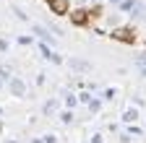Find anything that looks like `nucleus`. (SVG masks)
Here are the masks:
<instances>
[{"label": "nucleus", "instance_id": "12", "mask_svg": "<svg viewBox=\"0 0 146 143\" xmlns=\"http://www.w3.org/2000/svg\"><path fill=\"white\" fill-rule=\"evenodd\" d=\"M0 78H11V68H5V65L0 68Z\"/></svg>", "mask_w": 146, "mask_h": 143}, {"label": "nucleus", "instance_id": "1", "mask_svg": "<svg viewBox=\"0 0 146 143\" xmlns=\"http://www.w3.org/2000/svg\"><path fill=\"white\" fill-rule=\"evenodd\" d=\"M11 94L13 96H26V86L21 78H11Z\"/></svg>", "mask_w": 146, "mask_h": 143}, {"label": "nucleus", "instance_id": "2", "mask_svg": "<svg viewBox=\"0 0 146 143\" xmlns=\"http://www.w3.org/2000/svg\"><path fill=\"white\" fill-rule=\"evenodd\" d=\"M34 34H36V37H39L42 42H47V44H52V42H55V39L50 37V31H47L44 26H34Z\"/></svg>", "mask_w": 146, "mask_h": 143}, {"label": "nucleus", "instance_id": "15", "mask_svg": "<svg viewBox=\"0 0 146 143\" xmlns=\"http://www.w3.org/2000/svg\"><path fill=\"white\" fill-rule=\"evenodd\" d=\"M0 49H3V52L8 49V42H5V39H0Z\"/></svg>", "mask_w": 146, "mask_h": 143}, {"label": "nucleus", "instance_id": "5", "mask_svg": "<svg viewBox=\"0 0 146 143\" xmlns=\"http://www.w3.org/2000/svg\"><path fill=\"white\" fill-rule=\"evenodd\" d=\"M68 65H70L73 70H89V68H91L86 60H68Z\"/></svg>", "mask_w": 146, "mask_h": 143}, {"label": "nucleus", "instance_id": "9", "mask_svg": "<svg viewBox=\"0 0 146 143\" xmlns=\"http://www.w3.org/2000/svg\"><path fill=\"white\" fill-rule=\"evenodd\" d=\"M136 65L141 70V76H146V57H136Z\"/></svg>", "mask_w": 146, "mask_h": 143}, {"label": "nucleus", "instance_id": "18", "mask_svg": "<svg viewBox=\"0 0 146 143\" xmlns=\"http://www.w3.org/2000/svg\"><path fill=\"white\" fill-rule=\"evenodd\" d=\"M8 143H16V140H8Z\"/></svg>", "mask_w": 146, "mask_h": 143}, {"label": "nucleus", "instance_id": "16", "mask_svg": "<svg viewBox=\"0 0 146 143\" xmlns=\"http://www.w3.org/2000/svg\"><path fill=\"white\" fill-rule=\"evenodd\" d=\"M91 143H102V135H94V138H91Z\"/></svg>", "mask_w": 146, "mask_h": 143}, {"label": "nucleus", "instance_id": "13", "mask_svg": "<svg viewBox=\"0 0 146 143\" xmlns=\"http://www.w3.org/2000/svg\"><path fill=\"white\" fill-rule=\"evenodd\" d=\"M136 5V0H125V3H123V11H131Z\"/></svg>", "mask_w": 146, "mask_h": 143}, {"label": "nucleus", "instance_id": "3", "mask_svg": "<svg viewBox=\"0 0 146 143\" xmlns=\"http://www.w3.org/2000/svg\"><path fill=\"white\" fill-rule=\"evenodd\" d=\"M50 8L55 13H68V3L65 0H50Z\"/></svg>", "mask_w": 146, "mask_h": 143}, {"label": "nucleus", "instance_id": "10", "mask_svg": "<svg viewBox=\"0 0 146 143\" xmlns=\"http://www.w3.org/2000/svg\"><path fill=\"white\" fill-rule=\"evenodd\" d=\"M99 107H102L99 99H91V101H89V109H91V112H99Z\"/></svg>", "mask_w": 146, "mask_h": 143}, {"label": "nucleus", "instance_id": "11", "mask_svg": "<svg viewBox=\"0 0 146 143\" xmlns=\"http://www.w3.org/2000/svg\"><path fill=\"white\" fill-rule=\"evenodd\" d=\"M78 101L89 104V101H91V94H89V91H81V94H78Z\"/></svg>", "mask_w": 146, "mask_h": 143}, {"label": "nucleus", "instance_id": "4", "mask_svg": "<svg viewBox=\"0 0 146 143\" xmlns=\"http://www.w3.org/2000/svg\"><path fill=\"white\" fill-rule=\"evenodd\" d=\"M136 120H138V109H133V107H131V109H125V112H123V122L131 125V122H136Z\"/></svg>", "mask_w": 146, "mask_h": 143}, {"label": "nucleus", "instance_id": "17", "mask_svg": "<svg viewBox=\"0 0 146 143\" xmlns=\"http://www.w3.org/2000/svg\"><path fill=\"white\" fill-rule=\"evenodd\" d=\"M0 86H3V78H0Z\"/></svg>", "mask_w": 146, "mask_h": 143}, {"label": "nucleus", "instance_id": "7", "mask_svg": "<svg viewBox=\"0 0 146 143\" xmlns=\"http://www.w3.org/2000/svg\"><path fill=\"white\" fill-rule=\"evenodd\" d=\"M60 120H63L65 125H70V122H73V112H70V109H65V112H60Z\"/></svg>", "mask_w": 146, "mask_h": 143}, {"label": "nucleus", "instance_id": "8", "mask_svg": "<svg viewBox=\"0 0 146 143\" xmlns=\"http://www.w3.org/2000/svg\"><path fill=\"white\" fill-rule=\"evenodd\" d=\"M65 104H68V109H73V107L78 104V99L73 96V94H65Z\"/></svg>", "mask_w": 146, "mask_h": 143}, {"label": "nucleus", "instance_id": "14", "mask_svg": "<svg viewBox=\"0 0 146 143\" xmlns=\"http://www.w3.org/2000/svg\"><path fill=\"white\" fill-rule=\"evenodd\" d=\"M44 143H58V138L55 135H44Z\"/></svg>", "mask_w": 146, "mask_h": 143}, {"label": "nucleus", "instance_id": "6", "mask_svg": "<svg viewBox=\"0 0 146 143\" xmlns=\"http://www.w3.org/2000/svg\"><path fill=\"white\" fill-rule=\"evenodd\" d=\"M55 109H58V99H50V101L44 104V115H52Z\"/></svg>", "mask_w": 146, "mask_h": 143}]
</instances>
